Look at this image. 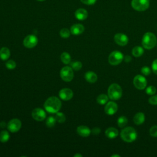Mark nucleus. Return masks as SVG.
<instances>
[{
  "label": "nucleus",
  "mask_w": 157,
  "mask_h": 157,
  "mask_svg": "<svg viewBox=\"0 0 157 157\" xmlns=\"http://www.w3.org/2000/svg\"><path fill=\"white\" fill-rule=\"evenodd\" d=\"M37 1H45V0H37Z\"/></svg>",
  "instance_id": "obj_43"
},
{
  "label": "nucleus",
  "mask_w": 157,
  "mask_h": 157,
  "mask_svg": "<svg viewBox=\"0 0 157 157\" xmlns=\"http://www.w3.org/2000/svg\"><path fill=\"white\" fill-rule=\"evenodd\" d=\"M114 40L120 46H125L128 43V37L123 33H117L114 36Z\"/></svg>",
  "instance_id": "obj_12"
},
{
  "label": "nucleus",
  "mask_w": 157,
  "mask_h": 157,
  "mask_svg": "<svg viewBox=\"0 0 157 157\" xmlns=\"http://www.w3.org/2000/svg\"><path fill=\"white\" fill-rule=\"evenodd\" d=\"M131 59H132V58H131V57L129 55H126V56H125V57L124 58V60L125 62H128H128L131 61Z\"/></svg>",
  "instance_id": "obj_39"
},
{
  "label": "nucleus",
  "mask_w": 157,
  "mask_h": 157,
  "mask_svg": "<svg viewBox=\"0 0 157 157\" xmlns=\"http://www.w3.org/2000/svg\"><path fill=\"white\" fill-rule=\"evenodd\" d=\"M145 92L148 95H154L156 92V89L154 86H149L145 89Z\"/></svg>",
  "instance_id": "obj_31"
},
{
  "label": "nucleus",
  "mask_w": 157,
  "mask_h": 157,
  "mask_svg": "<svg viewBox=\"0 0 157 157\" xmlns=\"http://www.w3.org/2000/svg\"><path fill=\"white\" fill-rule=\"evenodd\" d=\"M55 122H56L55 118L54 117L50 116V117H48L46 120V125L47 127L52 128L55 126Z\"/></svg>",
  "instance_id": "obj_28"
},
{
  "label": "nucleus",
  "mask_w": 157,
  "mask_h": 157,
  "mask_svg": "<svg viewBox=\"0 0 157 157\" xmlns=\"http://www.w3.org/2000/svg\"><path fill=\"white\" fill-rule=\"evenodd\" d=\"M10 55V50L7 47H2L0 49V58L2 60H7Z\"/></svg>",
  "instance_id": "obj_21"
},
{
  "label": "nucleus",
  "mask_w": 157,
  "mask_h": 157,
  "mask_svg": "<svg viewBox=\"0 0 157 157\" xmlns=\"http://www.w3.org/2000/svg\"><path fill=\"white\" fill-rule=\"evenodd\" d=\"M16 66H17L16 63L12 59L7 61V62H6V67L10 70L14 69L16 67Z\"/></svg>",
  "instance_id": "obj_32"
},
{
  "label": "nucleus",
  "mask_w": 157,
  "mask_h": 157,
  "mask_svg": "<svg viewBox=\"0 0 157 157\" xmlns=\"http://www.w3.org/2000/svg\"><path fill=\"white\" fill-rule=\"evenodd\" d=\"M60 77L65 82H70L73 79L74 72L72 68L69 66H65L60 71Z\"/></svg>",
  "instance_id": "obj_7"
},
{
  "label": "nucleus",
  "mask_w": 157,
  "mask_h": 157,
  "mask_svg": "<svg viewBox=\"0 0 157 157\" xmlns=\"http://www.w3.org/2000/svg\"><path fill=\"white\" fill-rule=\"evenodd\" d=\"M91 132L94 135H98L101 132V129L98 127H95L92 129Z\"/></svg>",
  "instance_id": "obj_37"
},
{
  "label": "nucleus",
  "mask_w": 157,
  "mask_h": 157,
  "mask_svg": "<svg viewBox=\"0 0 157 157\" xmlns=\"http://www.w3.org/2000/svg\"><path fill=\"white\" fill-rule=\"evenodd\" d=\"M45 109L50 113L58 112L61 107V101L56 96H51L48 98L44 103Z\"/></svg>",
  "instance_id": "obj_1"
},
{
  "label": "nucleus",
  "mask_w": 157,
  "mask_h": 157,
  "mask_svg": "<svg viewBox=\"0 0 157 157\" xmlns=\"http://www.w3.org/2000/svg\"><path fill=\"white\" fill-rule=\"evenodd\" d=\"M128 121V118L125 116H121L117 120V125L120 128H124L126 125Z\"/></svg>",
  "instance_id": "obj_26"
},
{
  "label": "nucleus",
  "mask_w": 157,
  "mask_h": 157,
  "mask_svg": "<svg viewBox=\"0 0 157 157\" xmlns=\"http://www.w3.org/2000/svg\"><path fill=\"white\" fill-rule=\"evenodd\" d=\"M140 71H141V73H142L143 75H146V76L149 75L151 73V70H150V69L148 67H147V66H144V67H142L141 68Z\"/></svg>",
  "instance_id": "obj_34"
},
{
  "label": "nucleus",
  "mask_w": 157,
  "mask_h": 157,
  "mask_svg": "<svg viewBox=\"0 0 157 157\" xmlns=\"http://www.w3.org/2000/svg\"><path fill=\"white\" fill-rule=\"evenodd\" d=\"M151 69L153 73L157 75V59H155L153 61L151 64Z\"/></svg>",
  "instance_id": "obj_36"
},
{
  "label": "nucleus",
  "mask_w": 157,
  "mask_h": 157,
  "mask_svg": "<svg viewBox=\"0 0 157 157\" xmlns=\"http://www.w3.org/2000/svg\"><path fill=\"white\" fill-rule=\"evenodd\" d=\"M31 115L33 118L35 120L38 121H42L46 118V113L45 111L39 107L35 108L34 109H33Z\"/></svg>",
  "instance_id": "obj_11"
},
{
  "label": "nucleus",
  "mask_w": 157,
  "mask_h": 157,
  "mask_svg": "<svg viewBox=\"0 0 157 157\" xmlns=\"http://www.w3.org/2000/svg\"><path fill=\"white\" fill-rule=\"evenodd\" d=\"M111 157H120V155H117V154H116V155H112L111 156Z\"/></svg>",
  "instance_id": "obj_41"
},
{
  "label": "nucleus",
  "mask_w": 157,
  "mask_h": 157,
  "mask_svg": "<svg viewBox=\"0 0 157 157\" xmlns=\"http://www.w3.org/2000/svg\"><path fill=\"white\" fill-rule=\"evenodd\" d=\"M133 83L134 86L140 90H144L146 88L147 81L146 78L142 75H137L133 79Z\"/></svg>",
  "instance_id": "obj_8"
},
{
  "label": "nucleus",
  "mask_w": 157,
  "mask_h": 157,
  "mask_svg": "<svg viewBox=\"0 0 157 157\" xmlns=\"http://www.w3.org/2000/svg\"><path fill=\"white\" fill-rule=\"evenodd\" d=\"M131 7L136 10L142 12L146 10L150 6L149 0H132Z\"/></svg>",
  "instance_id": "obj_6"
},
{
  "label": "nucleus",
  "mask_w": 157,
  "mask_h": 157,
  "mask_svg": "<svg viewBox=\"0 0 157 157\" xmlns=\"http://www.w3.org/2000/svg\"><path fill=\"white\" fill-rule=\"evenodd\" d=\"M117 110L118 105L117 103L113 101L108 102L104 107L105 113L109 115H112L115 114L117 112Z\"/></svg>",
  "instance_id": "obj_13"
},
{
  "label": "nucleus",
  "mask_w": 157,
  "mask_h": 157,
  "mask_svg": "<svg viewBox=\"0 0 157 157\" xmlns=\"http://www.w3.org/2000/svg\"><path fill=\"white\" fill-rule=\"evenodd\" d=\"M59 96L63 101H69L73 97V91L67 88H63L59 92Z\"/></svg>",
  "instance_id": "obj_14"
},
{
  "label": "nucleus",
  "mask_w": 157,
  "mask_h": 157,
  "mask_svg": "<svg viewBox=\"0 0 157 157\" xmlns=\"http://www.w3.org/2000/svg\"><path fill=\"white\" fill-rule=\"evenodd\" d=\"M108 99H109V96H107L105 94H99L97 97L96 101H97V102L99 104L104 105V104H106L107 102Z\"/></svg>",
  "instance_id": "obj_23"
},
{
  "label": "nucleus",
  "mask_w": 157,
  "mask_h": 157,
  "mask_svg": "<svg viewBox=\"0 0 157 157\" xmlns=\"http://www.w3.org/2000/svg\"><path fill=\"white\" fill-rule=\"evenodd\" d=\"M85 78L88 82L93 83L97 81L98 76L94 72L88 71L85 74Z\"/></svg>",
  "instance_id": "obj_19"
},
{
  "label": "nucleus",
  "mask_w": 157,
  "mask_h": 157,
  "mask_svg": "<svg viewBox=\"0 0 157 157\" xmlns=\"http://www.w3.org/2000/svg\"><path fill=\"white\" fill-rule=\"evenodd\" d=\"M105 135L109 139H115L118 135V131L115 128L110 127L105 130Z\"/></svg>",
  "instance_id": "obj_17"
},
{
  "label": "nucleus",
  "mask_w": 157,
  "mask_h": 157,
  "mask_svg": "<svg viewBox=\"0 0 157 157\" xmlns=\"http://www.w3.org/2000/svg\"><path fill=\"white\" fill-rule=\"evenodd\" d=\"M77 156H78V157H82V155L81 154H75V155H74V157H77Z\"/></svg>",
  "instance_id": "obj_42"
},
{
  "label": "nucleus",
  "mask_w": 157,
  "mask_h": 157,
  "mask_svg": "<svg viewBox=\"0 0 157 157\" xmlns=\"http://www.w3.org/2000/svg\"><path fill=\"white\" fill-rule=\"evenodd\" d=\"M84 26L81 24H74L71 27V33L73 35H79L84 31Z\"/></svg>",
  "instance_id": "obj_16"
},
{
  "label": "nucleus",
  "mask_w": 157,
  "mask_h": 157,
  "mask_svg": "<svg viewBox=\"0 0 157 157\" xmlns=\"http://www.w3.org/2000/svg\"><path fill=\"white\" fill-rule=\"evenodd\" d=\"M7 127L9 131L11 132H16L20 129L21 127V122L17 118H13L9 121Z\"/></svg>",
  "instance_id": "obj_9"
},
{
  "label": "nucleus",
  "mask_w": 157,
  "mask_h": 157,
  "mask_svg": "<svg viewBox=\"0 0 157 157\" xmlns=\"http://www.w3.org/2000/svg\"><path fill=\"white\" fill-rule=\"evenodd\" d=\"M150 134L153 137H157V125H155L151 127L150 129Z\"/></svg>",
  "instance_id": "obj_33"
},
{
  "label": "nucleus",
  "mask_w": 157,
  "mask_h": 157,
  "mask_svg": "<svg viewBox=\"0 0 157 157\" xmlns=\"http://www.w3.org/2000/svg\"><path fill=\"white\" fill-rule=\"evenodd\" d=\"M121 138L126 142H132L137 139V134L134 128L131 126L124 128L120 133Z\"/></svg>",
  "instance_id": "obj_3"
},
{
  "label": "nucleus",
  "mask_w": 157,
  "mask_h": 157,
  "mask_svg": "<svg viewBox=\"0 0 157 157\" xmlns=\"http://www.w3.org/2000/svg\"><path fill=\"white\" fill-rule=\"evenodd\" d=\"M77 132L80 136L83 137H88L91 132L90 129L88 126L84 125L78 126L77 128Z\"/></svg>",
  "instance_id": "obj_15"
},
{
  "label": "nucleus",
  "mask_w": 157,
  "mask_h": 157,
  "mask_svg": "<svg viewBox=\"0 0 157 157\" xmlns=\"http://www.w3.org/2000/svg\"><path fill=\"white\" fill-rule=\"evenodd\" d=\"M83 4H87V5H92L94 4L96 0H80Z\"/></svg>",
  "instance_id": "obj_38"
},
{
  "label": "nucleus",
  "mask_w": 157,
  "mask_h": 157,
  "mask_svg": "<svg viewBox=\"0 0 157 157\" xmlns=\"http://www.w3.org/2000/svg\"><path fill=\"white\" fill-rule=\"evenodd\" d=\"M124 59L123 55L120 51H113L110 53L108 58V61L110 64L113 66H117L120 64Z\"/></svg>",
  "instance_id": "obj_5"
},
{
  "label": "nucleus",
  "mask_w": 157,
  "mask_h": 157,
  "mask_svg": "<svg viewBox=\"0 0 157 157\" xmlns=\"http://www.w3.org/2000/svg\"><path fill=\"white\" fill-rule=\"evenodd\" d=\"M37 37L34 35H28L23 40V45L25 47L28 48H32L36 47L37 44Z\"/></svg>",
  "instance_id": "obj_10"
},
{
  "label": "nucleus",
  "mask_w": 157,
  "mask_h": 157,
  "mask_svg": "<svg viewBox=\"0 0 157 157\" xmlns=\"http://www.w3.org/2000/svg\"><path fill=\"white\" fill-rule=\"evenodd\" d=\"M134 123L137 125H140L145 121V115L143 112H137L133 118Z\"/></svg>",
  "instance_id": "obj_20"
},
{
  "label": "nucleus",
  "mask_w": 157,
  "mask_h": 157,
  "mask_svg": "<svg viewBox=\"0 0 157 157\" xmlns=\"http://www.w3.org/2000/svg\"><path fill=\"white\" fill-rule=\"evenodd\" d=\"M6 126V123L5 121H1L0 122V128H4Z\"/></svg>",
  "instance_id": "obj_40"
},
{
  "label": "nucleus",
  "mask_w": 157,
  "mask_h": 157,
  "mask_svg": "<svg viewBox=\"0 0 157 157\" xmlns=\"http://www.w3.org/2000/svg\"><path fill=\"white\" fill-rule=\"evenodd\" d=\"M108 96L112 100H118L122 96V89L117 83L111 84L107 90Z\"/></svg>",
  "instance_id": "obj_4"
},
{
  "label": "nucleus",
  "mask_w": 157,
  "mask_h": 157,
  "mask_svg": "<svg viewBox=\"0 0 157 157\" xmlns=\"http://www.w3.org/2000/svg\"><path fill=\"white\" fill-rule=\"evenodd\" d=\"M10 138L9 133L7 131H2L0 132V141L2 143L7 142Z\"/></svg>",
  "instance_id": "obj_25"
},
{
  "label": "nucleus",
  "mask_w": 157,
  "mask_h": 157,
  "mask_svg": "<svg viewBox=\"0 0 157 157\" xmlns=\"http://www.w3.org/2000/svg\"><path fill=\"white\" fill-rule=\"evenodd\" d=\"M71 66L72 69L75 71H79L82 67V64L80 61H75L71 63Z\"/></svg>",
  "instance_id": "obj_30"
},
{
  "label": "nucleus",
  "mask_w": 157,
  "mask_h": 157,
  "mask_svg": "<svg viewBox=\"0 0 157 157\" xmlns=\"http://www.w3.org/2000/svg\"><path fill=\"white\" fill-rule=\"evenodd\" d=\"M148 102L151 105H157V95H153L148 99Z\"/></svg>",
  "instance_id": "obj_35"
},
{
  "label": "nucleus",
  "mask_w": 157,
  "mask_h": 157,
  "mask_svg": "<svg viewBox=\"0 0 157 157\" xmlns=\"http://www.w3.org/2000/svg\"><path fill=\"white\" fill-rule=\"evenodd\" d=\"M157 43L156 36L150 32L145 33L142 39V44L144 48L151 50L154 48Z\"/></svg>",
  "instance_id": "obj_2"
},
{
  "label": "nucleus",
  "mask_w": 157,
  "mask_h": 157,
  "mask_svg": "<svg viewBox=\"0 0 157 157\" xmlns=\"http://www.w3.org/2000/svg\"><path fill=\"white\" fill-rule=\"evenodd\" d=\"M56 121L59 123H63L66 121V117L62 112H56L55 117Z\"/></svg>",
  "instance_id": "obj_27"
},
{
  "label": "nucleus",
  "mask_w": 157,
  "mask_h": 157,
  "mask_svg": "<svg viewBox=\"0 0 157 157\" xmlns=\"http://www.w3.org/2000/svg\"><path fill=\"white\" fill-rule=\"evenodd\" d=\"M71 31L67 28H63L59 31V35L63 38H68L70 36Z\"/></svg>",
  "instance_id": "obj_29"
},
{
  "label": "nucleus",
  "mask_w": 157,
  "mask_h": 157,
  "mask_svg": "<svg viewBox=\"0 0 157 157\" xmlns=\"http://www.w3.org/2000/svg\"><path fill=\"white\" fill-rule=\"evenodd\" d=\"M61 60L64 64H68L71 63V57L67 52H63L61 55Z\"/></svg>",
  "instance_id": "obj_24"
},
{
  "label": "nucleus",
  "mask_w": 157,
  "mask_h": 157,
  "mask_svg": "<svg viewBox=\"0 0 157 157\" xmlns=\"http://www.w3.org/2000/svg\"><path fill=\"white\" fill-rule=\"evenodd\" d=\"M144 52V48L140 46H136L132 50V54L135 57L141 56Z\"/></svg>",
  "instance_id": "obj_22"
},
{
  "label": "nucleus",
  "mask_w": 157,
  "mask_h": 157,
  "mask_svg": "<svg viewBox=\"0 0 157 157\" xmlns=\"http://www.w3.org/2000/svg\"><path fill=\"white\" fill-rule=\"evenodd\" d=\"M75 17L78 20H84L88 17V12L84 9H78L75 12Z\"/></svg>",
  "instance_id": "obj_18"
}]
</instances>
